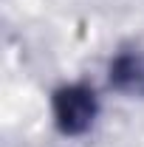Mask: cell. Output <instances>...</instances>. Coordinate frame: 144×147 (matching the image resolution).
Returning <instances> with one entry per match:
<instances>
[{
    "mask_svg": "<svg viewBox=\"0 0 144 147\" xmlns=\"http://www.w3.org/2000/svg\"><path fill=\"white\" fill-rule=\"evenodd\" d=\"M54 122L65 136H79L96 119V93L88 85H65L54 93Z\"/></svg>",
    "mask_w": 144,
    "mask_h": 147,
    "instance_id": "1",
    "label": "cell"
},
{
    "mask_svg": "<svg viewBox=\"0 0 144 147\" xmlns=\"http://www.w3.org/2000/svg\"><path fill=\"white\" fill-rule=\"evenodd\" d=\"M110 85L127 96H144V48H130L113 57Z\"/></svg>",
    "mask_w": 144,
    "mask_h": 147,
    "instance_id": "2",
    "label": "cell"
}]
</instances>
